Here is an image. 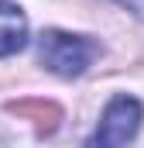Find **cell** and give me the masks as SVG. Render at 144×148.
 Segmentation results:
<instances>
[{
  "instance_id": "1",
  "label": "cell",
  "mask_w": 144,
  "mask_h": 148,
  "mask_svg": "<svg viewBox=\"0 0 144 148\" xmlns=\"http://www.w3.org/2000/svg\"><path fill=\"white\" fill-rule=\"evenodd\" d=\"M100 55V45L86 35H69V31H45L38 38V59L48 73L55 76H82L93 59Z\"/></svg>"
},
{
  "instance_id": "4",
  "label": "cell",
  "mask_w": 144,
  "mask_h": 148,
  "mask_svg": "<svg viewBox=\"0 0 144 148\" xmlns=\"http://www.w3.org/2000/svg\"><path fill=\"white\" fill-rule=\"evenodd\" d=\"M117 3H124L134 17H141V21H144V0H117Z\"/></svg>"
},
{
  "instance_id": "2",
  "label": "cell",
  "mask_w": 144,
  "mask_h": 148,
  "mask_svg": "<svg viewBox=\"0 0 144 148\" xmlns=\"http://www.w3.org/2000/svg\"><path fill=\"white\" fill-rule=\"evenodd\" d=\"M141 114L144 110L134 97H113L103 110V117H100L96 134L89 141L93 145H127L141 127Z\"/></svg>"
},
{
  "instance_id": "3",
  "label": "cell",
  "mask_w": 144,
  "mask_h": 148,
  "mask_svg": "<svg viewBox=\"0 0 144 148\" xmlns=\"http://www.w3.org/2000/svg\"><path fill=\"white\" fill-rule=\"evenodd\" d=\"M24 45H28V21L21 7L10 0H0V59L21 52Z\"/></svg>"
}]
</instances>
